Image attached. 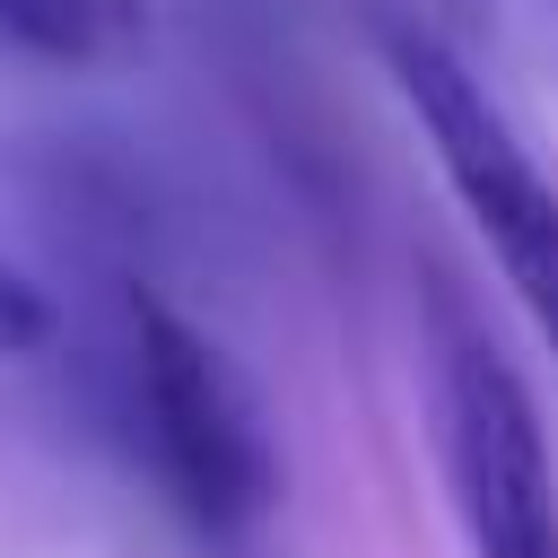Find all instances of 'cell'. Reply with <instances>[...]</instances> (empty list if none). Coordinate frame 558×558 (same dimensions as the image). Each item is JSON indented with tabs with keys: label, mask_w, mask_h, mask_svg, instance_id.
<instances>
[{
	"label": "cell",
	"mask_w": 558,
	"mask_h": 558,
	"mask_svg": "<svg viewBox=\"0 0 558 558\" xmlns=\"http://www.w3.org/2000/svg\"><path fill=\"white\" fill-rule=\"evenodd\" d=\"M445 26L506 61H558V0H436Z\"/></svg>",
	"instance_id": "5"
},
{
	"label": "cell",
	"mask_w": 558,
	"mask_h": 558,
	"mask_svg": "<svg viewBox=\"0 0 558 558\" xmlns=\"http://www.w3.org/2000/svg\"><path fill=\"white\" fill-rule=\"evenodd\" d=\"M0 44L52 70H113L148 44V0H0Z\"/></svg>",
	"instance_id": "4"
},
{
	"label": "cell",
	"mask_w": 558,
	"mask_h": 558,
	"mask_svg": "<svg viewBox=\"0 0 558 558\" xmlns=\"http://www.w3.org/2000/svg\"><path fill=\"white\" fill-rule=\"evenodd\" d=\"M357 9H366V26H375V17H392V9H410V0H357Z\"/></svg>",
	"instance_id": "7"
},
{
	"label": "cell",
	"mask_w": 558,
	"mask_h": 558,
	"mask_svg": "<svg viewBox=\"0 0 558 558\" xmlns=\"http://www.w3.org/2000/svg\"><path fill=\"white\" fill-rule=\"evenodd\" d=\"M61 340V305L44 296V279H26L9 253H0V357H35Z\"/></svg>",
	"instance_id": "6"
},
{
	"label": "cell",
	"mask_w": 558,
	"mask_h": 558,
	"mask_svg": "<svg viewBox=\"0 0 558 558\" xmlns=\"http://www.w3.org/2000/svg\"><path fill=\"white\" fill-rule=\"evenodd\" d=\"M427 436L471 558H558V462L541 401L453 270L427 279Z\"/></svg>",
	"instance_id": "2"
},
{
	"label": "cell",
	"mask_w": 558,
	"mask_h": 558,
	"mask_svg": "<svg viewBox=\"0 0 558 558\" xmlns=\"http://www.w3.org/2000/svg\"><path fill=\"white\" fill-rule=\"evenodd\" d=\"M96 401H105L113 436L131 445V462L157 480V497L192 532L244 541L279 514L288 462H279V436H270L253 375L148 270H122L113 296H105Z\"/></svg>",
	"instance_id": "1"
},
{
	"label": "cell",
	"mask_w": 558,
	"mask_h": 558,
	"mask_svg": "<svg viewBox=\"0 0 558 558\" xmlns=\"http://www.w3.org/2000/svg\"><path fill=\"white\" fill-rule=\"evenodd\" d=\"M366 35H375V52H384V70H392L427 157L445 166L462 218L480 227L506 296L523 305V323L558 357V183L514 140V122L497 113V96L480 87V70H471V52L453 35H436L418 9H392Z\"/></svg>",
	"instance_id": "3"
}]
</instances>
